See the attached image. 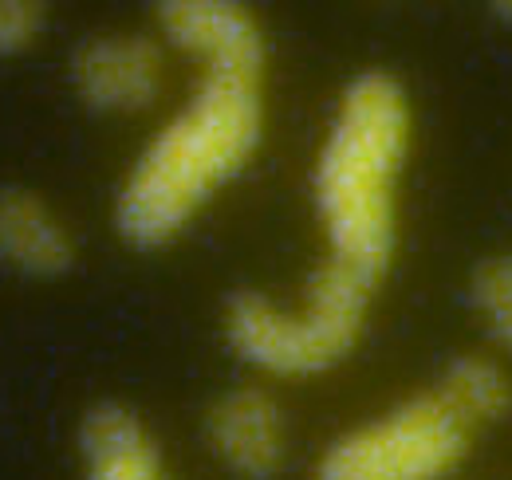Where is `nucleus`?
I'll list each match as a JSON object with an SVG mask.
<instances>
[{
	"label": "nucleus",
	"instance_id": "nucleus-1",
	"mask_svg": "<svg viewBox=\"0 0 512 480\" xmlns=\"http://www.w3.org/2000/svg\"><path fill=\"white\" fill-rule=\"evenodd\" d=\"M158 32L197 63L190 99L142 146L115 193V229L166 248L253 166L268 126V36L237 0L162 4Z\"/></svg>",
	"mask_w": 512,
	"mask_h": 480
},
{
	"label": "nucleus",
	"instance_id": "nucleus-2",
	"mask_svg": "<svg viewBox=\"0 0 512 480\" xmlns=\"http://www.w3.org/2000/svg\"><path fill=\"white\" fill-rule=\"evenodd\" d=\"M410 146L414 103L402 79L390 71L347 79L312 162V213L327 264L383 284L402 233Z\"/></svg>",
	"mask_w": 512,
	"mask_h": 480
},
{
	"label": "nucleus",
	"instance_id": "nucleus-3",
	"mask_svg": "<svg viewBox=\"0 0 512 480\" xmlns=\"http://www.w3.org/2000/svg\"><path fill=\"white\" fill-rule=\"evenodd\" d=\"M379 284L320 260L296 303L233 292L221 307L225 347L268 378L308 382L339 370L367 335Z\"/></svg>",
	"mask_w": 512,
	"mask_h": 480
},
{
	"label": "nucleus",
	"instance_id": "nucleus-4",
	"mask_svg": "<svg viewBox=\"0 0 512 480\" xmlns=\"http://www.w3.org/2000/svg\"><path fill=\"white\" fill-rule=\"evenodd\" d=\"M477 441L481 433L430 382L343 429L316 457L312 480H453Z\"/></svg>",
	"mask_w": 512,
	"mask_h": 480
},
{
	"label": "nucleus",
	"instance_id": "nucleus-5",
	"mask_svg": "<svg viewBox=\"0 0 512 480\" xmlns=\"http://www.w3.org/2000/svg\"><path fill=\"white\" fill-rule=\"evenodd\" d=\"M75 99L111 119L142 115L162 99L166 52L146 32H99L75 48L67 63Z\"/></svg>",
	"mask_w": 512,
	"mask_h": 480
},
{
	"label": "nucleus",
	"instance_id": "nucleus-6",
	"mask_svg": "<svg viewBox=\"0 0 512 480\" xmlns=\"http://www.w3.org/2000/svg\"><path fill=\"white\" fill-rule=\"evenodd\" d=\"M205 441L213 461L237 480H276L292 453L284 406L253 382L217 394L205 414Z\"/></svg>",
	"mask_w": 512,
	"mask_h": 480
},
{
	"label": "nucleus",
	"instance_id": "nucleus-7",
	"mask_svg": "<svg viewBox=\"0 0 512 480\" xmlns=\"http://www.w3.org/2000/svg\"><path fill=\"white\" fill-rule=\"evenodd\" d=\"M75 233L24 185H0V268L24 280H60L75 268Z\"/></svg>",
	"mask_w": 512,
	"mask_h": 480
},
{
	"label": "nucleus",
	"instance_id": "nucleus-8",
	"mask_svg": "<svg viewBox=\"0 0 512 480\" xmlns=\"http://www.w3.org/2000/svg\"><path fill=\"white\" fill-rule=\"evenodd\" d=\"M83 480H174L158 437L123 402H99L79 425Z\"/></svg>",
	"mask_w": 512,
	"mask_h": 480
},
{
	"label": "nucleus",
	"instance_id": "nucleus-9",
	"mask_svg": "<svg viewBox=\"0 0 512 480\" xmlns=\"http://www.w3.org/2000/svg\"><path fill=\"white\" fill-rule=\"evenodd\" d=\"M434 386L481 437L512 418V370L501 355L465 351L438 370Z\"/></svg>",
	"mask_w": 512,
	"mask_h": 480
},
{
	"label": "nucleus",
	"instance_id": "nucleus-10",
	"mask_svg": "<svg viewBox=\"0 0 512 480\" xmlns=\"http://www.w3.org/2000/svg\"><path fill=\"white\" fill-rule=\"evenodd\" d=\"M465 300H469L473 319L481 323V331L489 335V343L505 359H512V248L473 264Z\"/></svg>",
	"mask_w": 512,
	"mask_h": 480
},
{
	"label": "nucleus",
	"instance_id": "nucleus-11",
	"mask_svg": "<svg viewBox=\"0 0 512 480\" xmlns=\"http://www.w3.org/2000/svg\"><path fill=\"white\" fill-rule=\"evenodd\" d=\"M48 32V8L36 0H0V60L24 56Z\"/></svg>",
	"mask_w": 512,
	"mask_h": 480
},
{
	"label": "nucleus",
	"instance_id": "nucleus-12",
	"mask_svg": "<svg viewBox=\"0 0 512 480\" xmlns=\"http://www.w3.org/2000/svg\"><path fill=\"white\" fill-rule=\"evenodd\" d=\"M493 16H501V20L512 28V4H497V8H493Z\"/></svg>",
	"mask_w": 512,
	"mask_h": 480
}]
</instances>
